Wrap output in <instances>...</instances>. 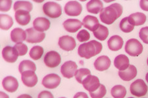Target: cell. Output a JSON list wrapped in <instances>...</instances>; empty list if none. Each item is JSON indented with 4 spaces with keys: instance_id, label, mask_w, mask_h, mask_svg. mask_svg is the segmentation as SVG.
I'll return each mask as SVG.
<instances>
[{
    "instance_id": "ba28073f",
    "label": "cell",
    "mask_w": 148,
    "mask_h": 98,
    "mask_svg": "<svg viewBox=\"0 0 148 98\" xmlns=\"http://www.w3.org/2000/svg\"><path fill=\"white\" fill-rule=\"evenodd\" d=\"M65 13L66 15L71 16H77L80 15L82 11V5L76 1H71L66 3Z\"/></svg>"
},
{
    "instance_id": "d4e9b609",
    "label": "cell",
    "mask_w": 148,
    "mask_h": 98,
    "mask_svg": "<svg viewBox=\"0 0 148 98\" xmlns=\"http://www.w3.org/2000/svg\"><path fill=\"white\" fill-rule=\"evenodd\" d=\"M87 11L92 14H98L103 9V2L99 0H92L86 4Z\"/></svg>"
},
{
    "instance_id": "ab89813d",
    "label": "cell",
    "mask_w": 148,
    "mask_h": 98,
    "mask_svg": "<svg viewBox=\"0 0 148 98\" xmlns=\"http://www.w3.org/2000/svg\"><path fill=\"white\" fill-rule=\"evenodd\" d=\"M38 98H54L53 95L49 91H42L38 95Z\"/></svg>"
},
{
    "instance_id": "5bb4252c",
    "label": "cell",
    "mask_w": 148,
    "mask_h": 98,
    "mask_svg": "<svg viewBox=\"0 0 148 98\" xmlns=\"http://www.w3.org/2000/svg\"><path fill=\"white\" fill-rule=\"evenodd\" d=\"M21 79L24 84L28 87H34L38 82V77L36 74L32 71H27L23 73Z\"/></svg>"
},
{
    "instance_id": "f35d334b",
    "label": "cell",
    "mask_w": 148,
    "mask_h": 98,
    "mask_svg": "<svg viewBox=\"0 0 148 98\" xmlns=\"http://www.w3.org/2000/svg\"><path fill=\"white\" fill-rule=\"evenodd\" d=\"M12 1H0V10L3 12H7L10 10L11 8Z\"/></svg>"
},
{
    "instance_id": "1f68e13d",
    "label": "cell",
    "mask_w": 148,
    "mask_h": 98,
    "mask_svg": "<svg viewBox=\"0 0 148 98\" xmlns=\"http://www.w3.org/2000/svg\"><path fill=\"white\" fill-rule=\"evenodd\" d=\"M91 75L90 69L87 68H81L76 71L75 73V78L80 84H82L83 80L87 77L88 75Z\"/></svg>"
},
{
    "instance_id": "5b68a950",
    "label": "cell",
    "mask_w": 148,
    "mask_h": 98,
    "mask_svg": "<svg viewBox=\"0 0 148 98\" xmlns=\"http://www.w3.org/2000/svg\"><path fill=\"white\" fill-rule=\"evenodd\" d=\"M130 90L132 95L137 97H142L146 95L148 88L142 79H137L131 84Z\"/></svg>"
},
{
    "instance_id": "e0dca14e",
    "label": "cell",
    "mask_w": 148,
    "mask_h": 98,
    "mask_svg": "<svg viewBox=\"0 0 148 98\" xmlns=\"http://www.w3.org/2000/svg\"><path fill=\"white\" fill-rule=\"evenodd\" d=\"M63 26L68 32L75 33L82 28V23L78 19H67L63 22Z\"/></svg>"
},
{
    "instance_id": "7a4b0ae2",
    "label": "cell",
    "mask_w": 148,
    "mask_h": 98,
    "mask_svg": "<svg viewBox=\"0 0 148 98\" xmlns=\"http://www.w3.org/2000/svg\"><path fill=\"white\" fill-rule=\"evenodd\" d=\"M103 46L101 43L92 40L91 41L81 44L78 49V53L82 58L90 59L101 52Z\"/></svg>"
},
{
    "instance_id": "7402d4cb",
    "label": "cell",
    "mask_w": 148,
    "mask_h": 98,
    "mask_svg": "<svg viewBox=\"0 0 148 98\" xmlns=\"http://www.w3.org/2000/svg\"><path fill=\"white\" fill-rule=\"evenodd\" d=\"M124 41L123 38L119 35H113L109 38L107 42L109 49L111 51H118L122 49L123 46Z\"/></svg>"
},
{
    "instance_id": "cb8c5ba5",
    "label": "cell",
    "mask_w": 148,
    "mask_h": 98,
    "mask_svg": "<svg viewBox=\"0 0 148 98\" xmlns=\"http://www.w3.org/2000/svg\"><path fill=\"white\" fill-rule=\"evenodd\" d=\"M11 39L12 41L16 43H23L27 39V32L21 28H15L11 32Z\"/></svg>"
},
{
    "instance_id": "7c38bea8",
    "label": "cell",
    "mask_w": 148,
    "mask_h": 98,
    "mask_svg": "<svg viewBox=\"0 0 148 98\" xmlns=\"http://www.w3.org/2000/svg\"><path fill=\"white\" fill-rule=\"evenodd\" d=\"M59 46L61 49L65 51H71L75 49L76 41L73 37L69 35H64L59 39Z\"/></svg>"
},
{
    "instance_id": "7bdbcfd3",
    "label": "cell",
    "mask_w": 148,
    "mask_h": 98,
    "mask_svg": "<svg viewBox=\"0 0 148 98\" xmlns=\"http://www.w3.org/2000/svg\"><path fill=\"white\" fill-rule=\"evenodd\" d=\"M17 98H32V96L28 94H22L19 96Z\"/></svg>"
},
{
    "instance_id": "b9f144b4",
    "label": "cell",
    "mask_w": 148,
    "mask_h": 98,
    "mask_svg": "<svg viewBox=\"0 0 148 98\" xmlns=\"http://www.w3.org/2000/svg\"><path fill=\"white\" fill-rule=\"evenodd\" d=\"M74 98H89L88 95L84 92H78L75 94Z\"/></svg>"
},
{
    "instance_id": "4fadbf2b",
    "label": "cell",
    "mask_w": 148,
    "mask_h": 98,
    "mask_svg": "<svg viewBox=\"0 0 148 98\" xmlns=\"http://www.w3.org/2000/svg\"><path fill=\"white\" fill-rule=\"evenodd\" d=\"M2 56L7 62L14 63L17 60L18 54L14 47L6 46L2 50Z\"/></svg>"
},
{
    "instance_id": "60d3db41",
    "label": "cell",
    "mask_w": 148,
    "mask_h": 98,
    "mask_svg": "<svg viewBox=\"0 0 148 98\" xmlns=\"http://www.w3.org/2000/svg\"><path fill=\"white\" fill-rule=\"evenodd\" d=\"M140 5L142 10L148 11V1H146V0H142L140 2Z\"/></svg>"
},
{
    "instance_id": "277c9868",
    "label": "cell",
    "mask_w": 148,
    "mask_h": 98,
    "mask_svg": "<svg viewBox=\"0 0 148 98\" xmlns=\"http://www.w3.org/2000/svg\"><path fill=\"white\" fill-rule=\"evenodd\" d=\"M43 11L47 16L52 18H59L61 15L62 9L60 5L53 1H48L43 6Z\"/></svg>"
},
{
    "instance_id": "ee69618b",
    "label": "cell",
    "mask_w": 148,
    "mask_h": 98,
    "mask_svg": "<svg viewBox=\"0 0 148 98\" xmlns=\"http://www.w3.org/2000/svg\"><path fill=\"white\" fill-rule=\"evenodd\" d=\"M0 96H1L0 97L1 98H9V95L8 94H5V93L3 92H0Z\"/></svg>"
},
{
    "instance_id": "9c48e42d",
    "label": "cell",
    "mask_w": 148,
    "mask_h": 98,
    "mask_svg": "<svg viewBox=\"0 0 148 98\" xmlns=\"http://www.w3.org/2000/svg\"><path fill=\"white\" fill-rule=\"evenodd\" d=\"M82 85L86 90L91 93L98 89L101 84L99 82V78L96 76L90 75L83 80Z\"/></svg>"
},
{
    "instance_id": "d6986e66",
    "label": "cell",
    "mask_w": 148,
    "mask_h": 98,
    "mask_svg": "<svg viewBox=\"0 0 148 98\" xmlns=\"http://www.w3.org/2000/svg\"><path fill=\"white\" fill-rule=\"evenodd\" d=\"M137 75V69L133 65H130L129 67L125 71H119V76L122 80L125 81H130L134 78Z\"/></svg>"
},
{
    "instance_id": "d6a6232c",
    "label": "cell",
    "mask_w": 148,
    "mask_h": 98,
    "mask_svg": "<svg viewBox=\"0 0 148 98\" xmlns=\"http://www.w3.org/2000/svg\"><path fill=\"white\" fill-rule=\"evenodd\" d=\"M44 49L40 46H34L31 49L30 51V58L34 60H38L42 58L44 54Z\"/></svg>"
},
{
    "instance_id": "2e32d148",
    "label": "cell",
    "mask_w": 148,
    "mask_h": 98,
    "mask_svg": "<svg viewBox=\"0 0 148 98\" xmlns=\"http://www.w3.org/2000/svg\"><path fill=\"white\" fill-rule=\"evenodd\" d=\"M82 25L86 29L94 32L98 28L99 24V20L95 16L92 15L86 16L83 19Z\"/></svg>"
},
{
    "instance_id": "3957f363",
    "label": "cell",
    "mask_w": 148,
    "mask_h": 98,
    "mask_svg": "<svg viewBox=\"0 0 148 98\" xmlns=\"http://www.w3.org/2000/svg\"><path fill=\"white\" fill-rule=\"evenodd\" d=\"M143 45L136 39H130L126 42L125 51L131 56H138L143 52Z\"/></svg>"
},
{
    "instance_id": "8d00e7d4",
    "label": "cell",
    "mask_w": 148,
    "mask_h": 98,
    "mask_svg": "<svg viewBox=\"0 0 148 98\" xmlns=\"http://www.w3.org/2000/svg\"><path fill=\"white\" fill-rule=\"evenodd\" d=\"M76 37L80 42H85L90 39V35L87 30H82L78 33Z\"/></svg>"
},
{
    "instance_id": "c3c4849f",
    "label": "cell",
    "mask_w": 148,
    "mask_h": 98,
    "mask_svg": "<svg viewBox=\"0 0 148 98\" xmlns=\"http://www.w3.org/2000/svg\"><path fill=\"white\" fill-rule=\"evenodd\" d=\"M128 98H134V97H128Z\"/></svg>"
},
{
    "instance_id": "f546056e",
    "label": "cell",
    "mask_w": 148,
    "mask_h": 98,
    "mask_svg": "<svg viewBox=\"0 0 148 98\" xmlns=\"http://www.w3.org/2000/svg\"><path fill=\"white\" fill-rule=\"evenodd\" d=\"M13 9L15 12L18 10H24L28 12H30L32 11L33 6L32 4L29 1H17L14 4Z\"/></svg>"
},
{
    "instance_id": "6da1fadb",
    "label": "cell",
    "mask_w": 148,
    "mask_h": 98,
    "mask_svg": "<svg viewBox=\"0 0 148 98\" xmlns=\"http://www.w3.org/2000/svg\"><path fill=\"white\" fill-rule=\"evenodd\" d=\"M123 13V7L119 3L111 4L107 7L103 9L99 15L102 22L110 25L116 19L119 18Z\"/></svg>"
},
{
    "instance_id": "30bf717a",
    "label": "cell",
    "mask_w": 148,
    "mask_h": 98,
    "mask_svg": "<svg viewBox=\"0 0 148 98\" xmlns=\"http://www.w3.org/2000/svg\"><path fill=\"white\" fill-rule=\"evenodd\" d=\"M78 66L75 62L67 61L62 65L61 72L64 77L71 78L75 75Z\"/></svg>"
},
{
    "instance_id": "bcb514c9",
    "label": "cell",
    "mask_w": 148,
    "mask_h": 98,
    "mask_svg": "<svg viewBox=\"0 0 148 98\" xmlns=\"http://www.w3.org/2000/svg\"><path fill=\"white\" fill-rule=\"evenodd\" d=\"M147 66H148V58H147Z\"/></svg>"
},
{
    "instance_id": "4dcf8cb0",
    "label": "cell",
    "mask_w": 148,
    "mask_h": 98,
    "mask_svg": "<svg viewBox=\"0 0 148 98\" xmlns=\"http://www.w3.org/2000/svg\"><path fill=\"white\" fill-rule=\"evenodd\" d=\"M111 94L114 98H124L126 96V90L122 85H116L112 88Z\"/></svg>"
},
{
    "instance_id": "4316f807",
    "label": "cell",
    "mask_w": 148,
    "mask_h": 98,
    "mask_svg": "<svg viewBox=\"0 0 148 98\" xmlns=\"http://www.w3.org/2000/svg\"><path fill=\"white\" fill-rule=\"evenodd\" d=\"M13 20L11 16L1 14L0 15V28L3 30H8L13 26Z\"/></svg>"
},
{
    "instance_id": "836d02e7",
    "label": "cell",
    "mask_w": 148,
    "mask_h": 98,
    "mask_svg": "<svg viewBox=\"0 0 148 98\" xmlns=\"http://www.w3.org/2000/svg\"><path fill=\"white\" fill-rule=\"evenodd\" d=\"M120 28L123 32L130 33L134 30V26L132 25V24L129 22L128 17H125L123 19H122V20L121 21Z\"/></svg>"
},
{
    "instance_id": "f1b7e54d",
    "label": "cell",
    "mask_w": 148,
    "mask_h": 98,
    "mask_svg": "<svg viewBox=\"0 0 148 98\" xmlns=\"http://www.w3.org/2000/svg\"><path fill=\"white\" fill-rule=\"evenodd\" d=\"M93 33L96 39L99 41H105L109 35V30L106 26L100 24L98 28Z\"/></svg>"
},
{
    "instance_id": "83f0119b",
    "label": "cell",
    "mask_w": 148,
    "mask_h": 98,
    "mask_svg": "<svg viewBox=\"0 0 148 98\" xmlns=\"http://www.w3.org/2000/svg\"><path fill=\"white\" fill-rule=\"evenodd\" d=\"M36 70V66L35 64L28 59L22 61L18 66V71L21 74L27 71H32L34 72Z\"/></svg>"
},
{
    "instance_id": "ac0fdd59",
    "label": "cell",
    "mask_w": 148,
    "mask_h": 98,
    "mask_svg": "<svg viewBox=\"0 0 148 98\" xmlns=\"http://www.w3.org/2000/svg\"><path fill=\"white\" fill-rule=\"evenodd\" d=\"M110 66L111 59L107 56H99L94 62L95 68L99 71H106L108 69Z\"/></svg>"
},
{
    "instance_id": "9a60e30c",
    "label": "cell",
    "mask_w": 148,
    "mask_h": 98,
    "mask_svg": "<svg viewBox=\"0 0 148 98\" xmlns=\"http://www.w3.org/2000/svg\"><path fill=\"white\" fill-rule=\"evenodd\" d=\"M2 86L7 92L13 93L18 89V82L16 78L12 76H8L3 78L2 81Z\"/></svg>"
},
{
    "instance_id": "d590c367",
    "label": "cell",
    "mask_w": 148,
    "mask_h": 98,
    "mask_svg": "<svg viewBox=\"0 0 148 98\" xmlns=\"http://www.w3.org/2000/svg\"><path fill=\"white\" fill-rule=\"evenodd\" d=\"M14 48L17 51L18 56H25V55L28 52V47L25 44L23 43H16Z\"/></svg>"
},
{
    "instance_id": "44dd1931",
    "label": "cell",
    "mask_w": 148,
    "mask_h": 98,
    "mask_svg": "<svg viewBox=\"0 0 148 98\" xmlns=\"http://www.w3.org/2000/svg\"><path fill=\"white\" fill-rule=\"evenodd\" d=\"M114 65L119 71H125L130 66L129 58L125 54L119 55L114 58Z\"/></svg>"
},
{
    "instance_id": "484cf974",
    "label": "cell",
    "mask_w": 148,
    "mask_h": 98,
    "mask_svg": "<svg viewBox=\"0 0 148 98\" xmlns=\"http://www.w3.org/2000/svg\"><path fill=\"white\" fill-rule=\"evenodd\" d=\"M128 20L134 26H141L144 24L146 21V16L144 13L138 12L128 16Z\"/></svg>"
},
{
    "instance_id": "52a82bcc",
    "label": "cell",
    "mask_w": 148,
    "mask_h": 98,
    "mask_svg": "<svg viewBox=\"0 0 148 98\" xmlns=\"http://www.w3.org/2000/svg\"><path fill=\"white\" fill-rule=\"evenodd\" d=\"M27 39L26 41L30 43H41L46 37V33L38 32L34 28H30L26 30Z\"/></svg>"
},
{
    "instance_id": "ffe728a7",
    "label": "cell",
    "mask_w": 148,
    "mask_h": 98,
    "mask_svg": "<svg viewBox=\"0 0 148 98\" xmlns=\"http://www.w3.org/2000/svg\"><path fill=\"white\" fill-rule=\"evenodd\" d=\"M34 28L38 32H42L48 30L50 27V21L44 17H38L33 22Z\"/></svg>"
},
{
    "instance_id": "74e56055",
    "label": "cell",
    "mask_w": 148,
    "mask_h": 98,
    "mask_svg": "<svg viewBox=\"0 0 148 98\" xmlns=\"http://www.w3.org/2000/svg\"><path fill=\"white\" fill-rule=\"evenodd\" d=\"M140 39L145 44H148V27L142 28L139 32Z\"/></svg>"
},
{
    "instance_id": "8992f818",
    "label": "cell",
    "mask_w": 148,
    "mask_h": 98,
    "mask_svg": "<svg viewBox=\"0 0 148 98\" xmlns=\"http://www.w3.org/2000/svg\"><path fill=\"white\" fill-rule=\"evenodd\" d=\"M44 63L50 68H56L60 64L61 58L60 54L56 51H51L47 52L44 59Z\"/></svg>"
},
{
    "instance_id": "e575fe53",
    "label": "cell",
    "mask_w": 148,
    "mask_h": 98,
    "mask_svg": "<svg viewBox=\"0 0 148 98\" xmlns=\"http://www.w3.org/2000/svg\"><path fill=\"white\" fill-rule=\"evenodd\" d=\"M107 93L106 88L103 84H101L99 88L94 92L90 93L92 98H103Z\"/></svg>"
},
{
    "instance_id": "f6af8a7d",
    "label": "cell",
    "mask_w": 148,
    "mask_h": 98,
    "mask_svg": "<svg viewBox=\"0 0 148 98\" xmlns=\"http://www.w3.org/2000/svg\"><path fill=\"white\" fill-rule=\"evenodd\" d=\"M145 79H146V81L148 82V73L146 74V76H145Z\"/></svg>"
},
{
    "instance_id": "8fae6325",
    "label": "cell",
    "mask_w": 148,
    "mask_h": 98,
    "mask_svg": "<svg viewBox=\"0 0 148 98\" xmlns=\"http://www.w3.org/2000/svg\"><path fill=\"white\" fill-rule=\"evenodd\" d=\"M61 80V77L58 75L51 73L44 76L42 80V84L48 89H54L59 85Z\"/></svg>"
},
{
    "instance_id": "603a6c76",
    "label": "cell",
    "mask_w": 148,
    "mask_h": 98,
    "mask_svg": "<svg viewBox=\"0 0 148 98\" xmlns=\"http://www.w3.org/2000/svg\"><path fill=\"white\" fill-rule=\"evenodd\" d=\"M15 17L16 22L21 26H26L29 24L31 16L29 12L24 10H18L15 12Z\"/></svg>"
},
{
    "instance_id": "7dc6e473",
    "label": "cell",
    "mask_w": 148,
    "mask_h": 98,
    "mask_svg": "<svg viewBox=\"0 0 148 98\" xmlns=\"http://www.w3.org/2000/svg\"><path fill=\"white\" fill-rule=\"evenodd\" d=\"M60 98H66V97H60Z\"/></svg>"
}]
</instances>
